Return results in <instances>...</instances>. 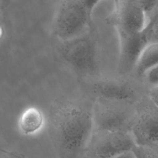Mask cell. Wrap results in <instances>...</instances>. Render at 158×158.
<instances>
[{
	"label": "cell",
	"mask_w": 158,
	"mask_h": 158,
	"mask_svg": "<svg viewBox=\"0 0 158 158\" xmlns=\"http://www.w3.org/2000/svg\"><path fill=\"white\" fill-rule=\"evenodd\" d=\"M64 42L62 54L70 66L81 73H88L94 69L96 51L89 38L81 35Z\"/></svg>",
	"instance_id": "4"
},
{
	"label": "cell",
	"mask_w": 158,
	"mask_h": 158,
	"mask_svg": "<svg viewBox=\"0 0 158 158\" xmlns=\"http://www.w3.org/2000/svg\"><path fill=\"white\" fill-rule=\"evenodd\" d=\"M94 132L96 135L92 137L90 144L96 158H113L132 151L136 145L130 131Z\"/></svg>",
	"instance_id": "3"
},
{
	"label": "cell",
	"mask_w": 158,
	"mask_h": 158,
	"mask_svg": "<svg viewBox=\"0 0 158 158\" xmlns=\"http://www.w3.org/2000/svg\"><path fill=\"white\" fill-rule=\"evenodd\" d=\"M151 42H158V15L154 17L151 32Z\"/></svg>",
	"instance_id": "16"
},
{
	"label": "cell",
	"mask_w": 158,
	"mask_h": 158,
	"mask_svg": "<svg viewBox=\"0 0 158 158\" xmlns=\"http://www.w3.org/2000/svg\"><path fill=\"white\" fill-rule=\"evenodd\" d=\"M149 97L155 107L158 109V86L153 87L149 93Z\"/></svg>",
	"instance_id": "17"
},
{
	"label": "cell",
	"mask_w": 158,
	"mask_h": 158,
	"mask_svg": "<svg viewBox=\"0 0 158 158\" xmlns=\"http://www.w3.org/2000/svg\"><path fill=\"white\" fill-rule=\"evenodd\" d=\"M133 151L136 158H152L146 147L136 145L133 148Z\"/></svg>",
	"instance_id": "14"
},
{
	"label": "cell",
	"mask_w": 158,
	"mask_h": 158,
	"mask_svg": "<svg viewBox=\"0 0 158 158\" xmlns=\"http://www.w3.org/2000/svg\"><path fill=\"white\" fill-rule=\"evenodd\" d=\"M82 1H83V3L85 4V5L86 6V8L88 9L89 13L91 14H92L93 10L97 6V5L99 2H101L104 0H82ZM113 1H114L115 2V3L118 5L120 0H113Z\"/></svg>",
	"instance_id": "15"
},
{
	"label": "cell",
	"mask_w": 158,
	"mask_h": 158,
	"mask_svg": "<svg viewBox=\"0 0 158 158\" xmlns=\"http://www.w3.org/2000/svg\"><path fill=\"white\" fill-rule=\"evenodd\" d=\"M113 158H136V157L132 150V151L125 152L123 154H122L120 155H118Z\"/></svg>",
	"instance_id": "18"
},
{
	"label": "cell",
	"mask_w": 158,
	"mask_h": 158,
	"mask_svg": "<svg viewBox=\"0 0 158 158\" xmlns=\"http://www.w3.org/2000/svg\"><path fill=\"white\" fill-rule=\"evenodd\" d=\"M94 91L102 98L115 101L128 102L134 98L133 89L127 84L112 81H100L93 85Z\"/></svg>",
	"instance_id": "9"
},
{
	"label": "cell",
	"mask_w": 158,
	"mask_h": 158,
	"mask_svg": "<svg viewBox=\"0 0 158 158\" xmlns=\"http://www.w3.org/2000/svg\"><path fill=\"white\" fill-rule=\"evenodd\" d=\"M94 131H129L127 114L116 109L99 107L93 110Z\"/></svg>",
	"instance_id": "8"
},
{
	"label": "cell",
	"mask_w": 158,
	"mask_h": 158,
	"mask_svg": "<svg viewBox=\"0 0 158 158\" xmlns=\"http://www.w3.org/2000/svg\"><path fill=\"white\" fill-rule=\"evenodd\" d=\"M118 33L133 34L148 26V15L138 0H120L118 4Z\"/></svg>",
	"instance_id": "5"
},
{
	"label": "cell",
	"mask_w": 158,
	"mask_h": 158,
	"mask_svg": "<svg viewBox=\"0 0 158 158\" xmlns=\"http://www.w3.org/2000/svg\"><path fill=\"white\" fill-rule=\"evenodd\" d=\"M2 2H4V3H7L8 2H9L10 0H0Z\"/></svg>",
	"instance_id": "19"
},
{
	"label": "cell",
	"mask_w": 158,
	"mask_h": 158,
	"mask_svg": "<svg viewBox=\"0 0 158 158\" xmlns=\"http://www.w3.org/2000/svg\"><path fill=\"white\" fill-rule=\"evenodd\" d=\"M44 117L42 111L36 107H29L20 114L18 126L20 132L25 135H33L43 127Z\"/></svg>",
	"instance_id": "10"
},
{
	"label": "cell",
	"mask_w": 158,
	"mask_h": 158,
	"mask_svg": "<svg viewBox=\"0 0 158 158\" xmlns=\"http://www.w3.org/2000/svg\"><path fill=\"white\" fill-rule=\"evenodd\" d=\"M148 83L154 87L158 86V65L149 70L144 75Z\"/></svg>",
	"instance_id": "12"
},
{
	"label": "cell",
	"mask_w": 158,
	"mask_h": 158,
	"mask_svg": "<svg viewBox=\"0 0 158 158\" xmlns=\"http://www.w3.org/2000/svg\"><path fill=\"white\" fill-rule=\"evenodd\" d=\"M158 65V42H151L141 52L135 69L139 75L145 73L154 66Z\"/></svg>",
	"instance_id": "11"
},
{
	"label": "cell",
	"mask_w": 158,
	"mask_h": 158,
	"mask_svg": "<svg viewBox=\"0 0 158 158\" xmlns=\"http://www.w3.org/2000/svg\"><path fill=\"white\" fill-rule=\"evenodd\" d=\"M131 131L136 145L147 148L158 144V109L157 111L142 114Z\"/></svg>",
	"instance_id": "7"
},
{
	"label": "cell",
	"mask_w": 158,
	"mask_h": 158,
	"mask_svg": "<svg viewBox=\"0 0 158 158\" xmlns=\"http://www.w3.org/2000/svg\"><path fill=\"white\" fill-rule=\"evenodd\" d=\"M141 6L148 15L156 8L158 4V0H138Z\"/></svg>",
	"instance_id": "13"
},
{
	"label": "cell",
	"mask_w": 158,
	"mask_h": 158,
	"mask_svg": "<svg viewBox=\"0 0 158 158\" xmlns=\"http://www.w3.org/2000/svg\"><path fill=\"white\" fill-rule=\"evenodd\" d=\"M49 131L57 158H82L94 132L93 110L79 102L59 103L50 114Z\"/></svg>",
	"instance_id": "1"
},
{
	"label": "cell",
	"mask_w": 158,
	"mask_h": 158,
	"mask_svg": "<svg viewBox=\"0 0 158 158\" xmlns=\"http://www.w3.org/2000/svg\"><path fill=\"white\" fill-rule=\"evenodd\" d=\"M91 14L82 0H63L53 23L56 35L64 41L83 35Z\"/></svg>",
	"instance_id": "2"
},
{
	"label": "cell",
	"mask_w": 158,
	"mask_h": 158,
	"mask_svg": "<svg viewBox=\"0 0 158 158\" xmlns=\"http://www.w3.org/2000/svg\"><path fill=\"white\" fill-rule=\"evenodd\" d=\"M154 18L142 31L133 33H119L120 61L124 67H135L136 62L145 47L151 43V32Z\"/></svg>",
	"instance_id": "6"
}]
</instances>
